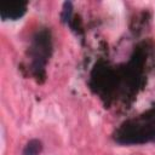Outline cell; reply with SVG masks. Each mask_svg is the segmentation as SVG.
I'll return each mask as SVG.
<instances>
[{
	"mask_svg": "<svg viewBox=\"0 0 155 155\" xmlns=\"http://www.w3.org/2000/svg\"><path fill=\"white\" fill-rule=\"evenodd\" d=\"M27 1H1L0 2V17L1 19H18L27 11Z\"/></svg>",
	"mask_w": 155,
	"mask_h": 155,
	"instance_id": "6da1fadb",
	"label": "cell"
},
{
	"mask_svg": "<svg viewBox=\"0 0 155 155\" xmlns=\"http://www.w3.org/2000/svg\"><path fill=\"white\" fill-rule=\"evenodd\" d=\"M42 150V143L39 139H31L29 140L24 149H23V155H39Z\"/></svg>",
	"mask_w": 155,
	"mask_h": 155,
	"instance_id": "7a4b0ae2",
	"label": "cell"
}]
</instances>
